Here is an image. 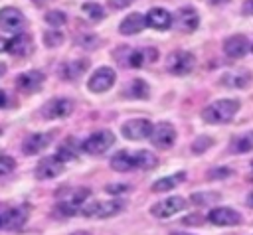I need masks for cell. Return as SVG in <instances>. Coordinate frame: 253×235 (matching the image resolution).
Wrapping results in <instances>:
<instances>
[{
  "label": "cell",
  "instance_id": "7c38bea8",
  "mask_svg": "<svg viewBox=\"0 0 253 235\" xmlns=\"http://www.w3.org/2000/svg\"><path fill=\"white\" fill-rule=\"evenodd\" d=\"M63 164L65 162H61L57 156H47V158L40 160L34 174H36L38 180H51V178H55L63 172Z\"/></svg>",
  "mask_w": 253,
  "mask_h": 235
},
{
  "label": "cell",
  "instance_id": "4316f807",
  "mask_svg": "<svg viewBox=\"0 0 253 235\" xmlns=\"http://www.w3.org/2000/svg\"><path fill=\"white\" fill-rule=\"evenodd\" d=\"M77 152H79V146H77L75 138H67V140L59 146V150H57V154H55V156H57L61 162H67V160L77 158Z\"/></svg>",
  "mask_w": 253,
  "mask_h": 235
},
{
  "label": "cell",
  "instance_id": "d4e9b609",
  "mask_svg": "<svg viewBox=\"0 0 253 235\" xmlns=\"http://www.w3.org/2000/svg\"><path fill=\"white\" fill-rule=\"evenodd\" d=\"M186 180V174L184 172H178V174H172V176H164L160 180H156L152 184V192H168L172 188H176L178 184H182Z\"/></svg>",
  "mask_w": 253,
  "mask_h": 235
},
{
  "label": "cell",
  "instance_id": "8fae6325",
  "mask_svg": "<svg viewBox=\"0 0 253 235\" xmlns=\"http://www.w3.org/2000/svg\"><path fill=\"white\" fill-rule=\"evenodd\" d=\"M121 130H123V136L128 138V140H142V138L150 136L152 124L146 118H130V120H126L123 124Z\"/></svg>",
  "mask_w": 253,
  "mask_h": 235
},
{
  "label": "cell",
  "instance_id": "b9f144b4",
  "mask_svg": "<svg viewBox=\"0 0 253 235\" xmlns=\"http://www.w3.org/2000/svg\"><path fill=\"white\" fill-rule=\"evenodd\" d=\"M0 51H8V39H4L0 36Z\"/></svg>",
  "mask_w": 253,
  "mask_h": 235
},
{
  "label": "cell",
  "instance_id": "6da1fadb",
  "mask_svg": "<svg viewBox=\"0 0 253 235\" xmlns=\"http://www.w3.org/2000/svg\"><path fill=\"white\" fill-rule=\"evenodd\" d=\"M239 111V103L235 99H219L210 103L202 111V118L210 124H219V122H229L233 115Z\"/></svg>",
  "mask_w": 253,
  "mask_h": 235
},
{
  "label": "cell",
  "instance_id": "30bf717a",
  "mask_svg": "<svg viewBox=\"0 0 253 235\" xmlns=\"http://www.w3.org/2000/svg\"><path fill=\"white\" fill-rule=\"evenodd\" d=\"M71 111H73V103H71L69 99L59 97V99L47 101V103L42 107L40 113H42L43 118H65V117L71 115Z\"/></svg>",
  "mask_w": 253,
  "mask_h": 235
},
{
  "label": "cell",
  "instance_id": "2e32d148",
  "mask_svg": "<svg viewBox=\"0 0 253 235\" xmlns=\"http://www.w3.org/2000/svg\"><path fill=\"white\" fill-rule=\"evenodd\" d=\"M144 22H146V26H150L152 30L164 32V30H168V28L172 26V14H170L168 10H164V8H152V10L146 14Z\"/></svg>",
  "mask_w": 253,
  "mask_h": 235
},
{
  "label": "cell",
  "instance_id": "7402d4cb",
  "mask_svg": "<svg viewBox=\"0 0 253 235\" xmlns=\"http://www.w3.org/2000/svg\"><path fill=\"white\" fill-rule=\"evenodd\" d=\"M146 26V22H144V18L140 16V14H128L123 22H121V26H119V32L123 34V36H132V34H138L142 28Z\"/></svg>",
  "mask_w": 253,
  "mask_h": 235
},
{
  "label": "cell",
  "instance_id": "f35d334b",
  "mask_svg": "<svg viewBox=\"0 0 253 235\" xmlns=\"http://www.w3.org/2000/svg\"><path fill=\"white\" fill-rule=\"evenodd\" d=\"M241 12L245 16H253V0H245L243 6H241Z\"/></svg>",
  "mask_w": 253,
  "mask_h": 235
},
{
  "label": "cell",
  "instance_id": "c3c4849f",
  "mask_svg": "<svg viewBox=\"0 0 253 235\" xmlns=\"http://www.w3.org/2000/svg\"><path fill=\"white\" fill-rule=\"evenodd\" d=\"M170 235H192V233H184V231H172Z\"/></svg>",
  "mask_w": 253,
  "mask_h": 235
},
{
  "label": "cell",
  "instance_id": "7a4b0ae2",
  "mask_svg": "<svg viewBox=\"0 0 253 235\" xmlns=\"http://www.w3.org/2000/svg\"><path fill=\"white\" fill-rule=\"evenodd\" d=\"M125 207H126V201H125V199H121V197H111V199L95 201V203L83 207V215H87V217H111V215L121 213Z\"/></svg>",
  "mask_w": 253,
  "mask_h": 235
},
{
  "label": "cell",
  "instance_id": "ac0fdd59",
  "mask_svg": "<svg viewBox=\"0 0 253 235\" xmlns=\"http://www.w3.org/2000/svg\"><path fill=\"white\" fill-rule=\"evenodd\" d=\"M251 81V73L245 69H237V71H227L225 75H221V83L229 89H243L247 87Z\"/></svg>",
  "mask_w": 253,
  "mask_h": 235
},
{
  "label": "cell",
  "instance_id": "8992f818",
  "mask_svg": "<svg viewBox=\"0 0 253 235\" xmlns=\"http://www.w3.org/2000/svg\"><path fill=\"white\" fill-rule=\"evenodd\" d=\"M186 207V199L182 196H174V197H164L160 201H156L152 207H150V213L154 217H160V219H166V217H172L174 213L182 211Z\"/></svg>",
  "mask_w": 253,
  "mask_h": 235
},
{
  "label": "cell",
  "instance_id": "cb8c5ba5",
  "mask_svg": "<svg viewBox=\"0 0 253 235\" xmlns=\"http://www.w3.org/2000/svg\"><path fill=\"white\" fill-rule=\"evenodd\" d=\"M111 168L117 172H128L134 170V152H126L121 150L111 158Z\"/></svg>",
  "mask_w": 253,
  "mask_h": 235
},
{
  "label": "cell",
  "instance_id": "681fc988",
  "mask_svg": "<svg viewBox=\"0 0 253 235\" xmlns=\"http://www.w3.org/2000/svg\"><path fill=\"white\" fill-rule=\"evenodd\" d=\"M0 227H2V217H0Z\"/></svg>",
  "mask_w": 253,
  "mask_h": 235
},
{
  "label": "cell",
  "instance_id": "ab89813d",
  "mask_svg": "<svg viewBox=\"0 0 253 235\" xmlns=\"http://www.w3.org/2000/svg\"><path fill=\"white\" fill-rule=\"evenodd\" d=\"M144 55H146V61H154L156 59V49H144Z\"/></svg>",
  "mask_w": 253,
  "mask_h": 235
},
{
  "label": "cell",
  "instance_id": "44dd1931",
  "mask_svg": "<svg viewBox=\"0 0 253 235\" xmlns=\"http://www.w3.org/2000/svg\"><path fill=\"white\" fill-rule=\"evenodd\" d=\"M87 65H89L87 59H75V61L63 63V65L59 67V75H61L63 79H67V81H73V79H77V77L83 75V71L87 69Z\"/></svg>",
  "mask_w": 253,
  "mask_h": 235
},
{
  "label": "cell",
  "instance_id": "f907efd6",
  "mask_svg": "<svg viewBox=\"0 0 253 235\" xmlns=\"http://www.w3.org/2000/svg\"><path fill=\"white\" fill-rule=\"evenodd\" d=\"M251 168H253V160H251Z\"/></svg>",
  "mask_w": 253,
  "mask_h": 235
},
{
  "label": "cell",
  "instance_id": "d6a6232c",
  "mask_svg": "<svg viewBox=\"0 0 253 235\" xmlns=\"http://www.w3.org/2000/svg\"><path fill=\"white\" fill-rule=\"evenodd\" d=\"M14 168H16V160H14L12 156L0 154V176H6V174H10Z\"/></svg>",
  "mask_w": 253,
  "mask_h": 235
},
{
  "label": "cell",
  "instance_id": "f6af8a7d",
  "mask_svg": "<svg viewBox=\"0 0 253 235\" xmlns=\"http://www.w3.org/2000/svg\"><path fill=\"white\" fill-rule=\"evenodd\" d=\"M247 205H249V207H253V192L247 196Z\"/></svg>",
  "mask_w": 253,
  "mask_h": 235
},
{
  "label": "cell",
  "instance_id": "9c48e42d",
  "mask_svg": "<svg viewBox=\"0 0 253 235\" xmlns=\"http://www.w3.org/2000/svg\"><path fill=\"white\" fill-rule=\"evenodd\" d=\"M172 24H176V28L180 32L190 34V32H194L198 28L200 16L192 6H184V8H178V12L172 16Z\"/></svg>",
  "mask_w": 253,
  "mask_h": 235
},
{
  "label": "cell",
  "instance_id": "7dc6e473",
  "mask_svg": "<svg viewBox=\"0 0 253 235\" xmlns=\"http://www.w3.org/2000/svg\"><path fill=\"white\" fill-rule=\"evenodd\" d=\"M71 235H91L89 231H75V233H71Z\"/></svg>",
  "mask_w": 253,
  "mask_h": 235
},
{
  "label": "cell",
  "instance_id": "603a6c76",
  "mask_svg": "<svg viewBox=\"0 0 253 235\" xmlns=\"http://www.w3.org/2000/svg\"><path fill=\"white\" fill-rule=\"evenodd\" d=\"M253 150V132H241L231 138L229 142V152L231 154H245Z\"/></svg>",
  "mask_w": 253,
  "mask_h": 235
},
{
  "label": "cell",
  "instance_id": "f546056e",
  "mask_svg": "<svg viewBox=\"0 0 253 235\" xmlns=\"http://www.w3.org/2000/svg\"><path fill=\"white\" fill-rule=\"evenodd\" d=\"M81 8H83L85 16H89L91 20H103V18H105V10H103V6H101V4L87 2V4H83Z\"/></svg>",
  "mask_w": 253,
  "mask_h": 235
},
{
  "label": "cell",
  "instance_id": "f5cc1de1",
  "mask_svg": "<svg viewBox=\"0 0 253 235\" xmlns=\"http://www.w3.org/2000/svg\"><path fill=\"white\" fill-rule=\"evenodd\" d=\"M251 49H253V47H251Z\"/></svg>",
  "mask_w": 253,
  "mask_h": 235
},
{
  "label": "cell",
  "instance_id": "277c9868",
  "mask_svg": "<svg viewBox=\"0 0 253 235\" xmlns=\"http://www.w3.org/2000/svg\"><path fill=\"white\" fill-rule=\"evenodd\" d=\"M115 144V134L111 130H97L93 132L85 142H83V150L87 154H103L107 152L111 146Z\"/></svg>",
  "mask_w": 253,
  "mask_h": 235
},
{
  "label": "cell",
  "instance_id": "d590c367",
  "mask_svg": "<svg viewBox=\"0 0 253 235\" xmlns=\"http://www.w3.org/2000/svg\"><path fill=\"white\" fill-rule=\"evenodd\" d=\"M144 61H146L144 51H132V55L128 57V63H130L132 67H138V65H142Z\"/></svg>",
  "mask_w": 253,
  "mask_h": 235
},
{
  "label": "cell",
  "instance_id": "484cf974",
  "mask_svg": "<svg viewBox=\"0 0 253 235\" xmlns=\"http://www.w3.org/2000/svg\"><path fill=\"white\" fill-rule=\"evenodd\" d=\"M158 164V158L150 150H136L134 152V168L140 170H152Z\"/></svg>",
  "mask_w": 253,
  "mask_h": 235
},
{
  "label": "cell",
  "instance_id": "d6986e66",
  "mask_svg": "<svg viewBox=\"0 0 253 235\" xmlns=\"http://www.w3.org/2000/svg\"><path fill=\"white\" fill-rule=\"evenodd\" d=\"M28 219V209L26 207H14L2 215V227L4 229H20Z\"/></svg>",
  "mask_w": 253,
  "mask_h": 235
},
{
  "label": "cell",
  "instance_id": "4fadbf2b",
  "mask_svg": "<svg viewBox=\"0 0 253 235\" xmlns=\"http://www.w3.org/2000/svg\"><path fill=\"white\" fill-rule=\"evenodd\" d=\"M43 79H45V75H43L42 71L30 69V71H24L22 75L16 77V85H18V89L24 91V93H36V91H40Z\"/></svg>",
  "mask_w": 253,
  "mask_h": 235
},
{
  "label": "cell",
  "instance_id": "bcb514c9",
  "mask_svg": "<svg viewBox=\"0 0 253 235\" xmlns=\"http://www.w3.org/2000/svg\"><path fill=\"white\" fill-rule=\"evenodd\" d=\"M4 73H6V65H4V63H2V61H0V77H2V75H4Z\"/></svg>",
  "mask_w": 253,
  "mask_h": 235
},
{
  "label": "cell",
  "instance_id": "60d3db41",
  "mask_svg": "<svg viewBox=\"0 0 253 235\" xmlns=\"http://www.w3.org/2000/svg\"><path fill=\"white\" fill-rule=\"evenodd\" d=\"M4 107H8V95L0 89V109H4Z\"/></svg>",
  "mask_w": 253,
  "mask_h": 235
},
{
  "label": "cell",
  "instance_id": "836d02e7",
  "mask_svg": "<svg viewBox=\"0 0 253 235\" xmlns=\"http://www.w3.org/2000/svg\"><path fill=\"white\" fill-rule=\"evenodd\" d=\"M211 144H213V140H211L210 136H200V138L192 144V150H194L196 154H202V152H204V150H208Z\"/></svg>",
  "mask_w": 253,
  "mask_h": 235
},
{
  "label": "cell",
  "instance_id": "ffe728a7",
  "mask_svg": "<svg viewBox=\"0 0 253 235\" xmlns=\"http://www.w3.org/2000/svg\"><path fill=\"white\" fill-rule=\"evenodd\" d=\"M32 38L30 36H26V34H18L16 38H12V39H8V51L12 53V55H18V57H24V55H28L30 51H32Z\"/></svg>",
  "mask_w": 253,
  "mask_h": 235
},
{
  "label": "cell",
  "instance_id": "ba28073f",
  "mask_svg": "<svg viewBox=\"0 0 253 235\" xmlns=\"http://www.w3.org/2000/svg\"><path fill=\"white\" fill-rule=\"evenodd\" d=\"M24 24H26V18L24 14L14 8V6H6L0 10V28L4 32H12V34H18L24 30Z\"/></svg>",
  "mask_w": 253,
  "mask_h": 235
},
{
  "label": "cell",
  "instance_id": "4dcf8cb0",
  "mask_svg": "<svg viewBox=\"0 0 253 235\" xmlns=\"http://www.w3.org/2000/svg\"><path fill=\"white\" fill-rule=\"evenodd\" d=\"M45 22H47L51 28H59V26H63V24L67 22V16H65L63 12H59V10H49V12L45 14Z\"/></svg>",
  "mask_w": 253,
  "mask_h": 235
},
{
  "label": "cell",
  "instance_id": "74e56055",
  "mask_svg": "<svg viewBox=\"0 0 253 235\" xmlns=\"http://www.w3.org/2000/svg\"><path fill=\"white\" fill-rule=\"evenodd\" d=\"M202 221H204L202 215H186V217L182 219L184 225H198V223H202Z\"/></svg>",
  "mask_w": 253,
  "mask_h": 235
},
{
  "label": "cell",
  "instance_id": "5b68a950",
  "mask_svg": "<svg viewBox=\"0 0 253 235\" xmlns=\"http://www.w3.org/2000/svg\"><path fill=\"white\" fill-rule=\"evenodd\" d=\"M148 138H150L154 148L166 150V148H170L176 142V130H174V126L170 122H158V124L152 126Z\"/></svg>",
  "mask_w": 253,
  "mask_h": 235
},
{
  "label": "cell",
  "instance_id": "5bb4252c",
  "mask_svg": "<svg viewBox=\"0 0 253 235\" xmlns=\"http://www.w3.org/2000/svg\"><path fill=\"white\" fill-rule=\"evenodd\" d=\"M53 134L51 132H34V134H28L22 142V152L32 156V154H38L40 150H43L49 142H51Z\"/></svg>",
  "mask_w": 253,
  "mask_h": 235
},
{
  "label": "cell",
  "instance_id": "8d00e7d4",
  "mask_svg": "<svg viewBox=\"0 0 253 235\" xmlns=\"http://www.w3.org/2000/svg\"><path fill=\"white\" fill-rule=\"evenodd\" d=\"M134 0H109V6L113 8V10H123V8H126V6H130Z\"/></svg>",
  "mask_w": 253,
  "mask_h": 235
},
{
  "label": "cell",
  "instance_id": "e0dca14e",
  "mask_svg": "<svg viewBox=\"0 0 253 235\" xmlns=\"http://www.w3.org/2000/svg\"><path fill=\"white\" fill-rule=\"evenodd\" d=\"M249 49V41L243 34H237V36H229L225 41H223V51L225 55L229 57H243Z\"/></svg>",
  "mask_w": 253,
  "mask_h": 235
},
{
  "label": "cell",
  "instance_id": "e575fe53",
  "mask_svg": "<svg viewBox=\"0 0 253 235\" xmlns=\"http://www.w3.org/2000/svg\"><path fill=\"white\" fill-rule=\"evenodd\" d=\"M128 190H130V186H128V184H109V186H105V192H109V194H113V196L126 194Z\"/></svg>",
  "mask_w": 253,
  "mask_h": 235
},
{
  "label": "cell",
  "instance_id": "ee69618b",
  "mask_svg": "<svg viewBox=\"0 0 253 235\" xmlns=\"http://www.w3.org/2000/svg\"><path fill=\"white\" fill-rule=\"evenodd\" d=\"M210 2H211L213 6H219V4H227L229 0H210Z\"/></svg>",
  "mask_w": 253,
  "mask_h": 235
},
{
  "label": "cell",
  "instance_id": "7bdbcfd3",
  "mask_svg": "<svg viewBox=\"0 0 253 235\" xmlns=\"http://www.w3.org/2000/svg\"><path fill=\"white\" fill-rule=\"evenodd\" d=\"M229 174V170H215V172H211V176H227Z\"/></svg>",
  "mask_w": 253,
  "mask_h": 235
},
{
  "label": "cell",
  "instance_id": "f1b7e54d",
  "mask_svg": "<svg viewBox=\"0 0 253 235\" xmlns=\"http://www.w3.org/2000/svg\"><path fill=\"white\" fill-rule=\"evenodd\" d=\"M219 197H221L219 192H196L190 196L192 203H196V205H211V203L219 201Z\"/></svg>",
  "mask_w": 253,
  "mask_h": 235
},
{
  "label": "cell",
  "instance_id": "83f0119b",
  "mask_svg": "<svg viewBox=\"0 0 253 235\" xmlns=\"http://www.w3.org/2000/svg\"><path fill=\"white\" fill-rule=\"evenodd\" d=\"M128 97H134V99H146L150 95V89H148V83L142 81V79H134L128 87V91L125 93Z\"/></svg>",
  "mask_w": 253,
  "mask_h": 235
},
{
  "label": "cell",
  "instance_id": "52a82bcc",
  "mask_svg": "<svg viewBox=\"0 0 253 235\" xmlns=\"http://www.w3.org/2000/svg\"><path fill=\"white\" fill-rule=\"evenodd\" d=\"M117 81V73L111 69V67H99L95 69V73L89 77V83L87 87L93 91V93H105L107 89H111Z\"/></svg>",
  "mask_w": 253,
  "mask_h": 235
},
{
  "label": "cell",
  "instance_id": "9a60e30c",
  "mask_svg": "<svg viewBox=\"0 0 253 235\" xmlns=\"http://www.w3.org/2000/svg\"><path fill=\"white\" fill-rule=\"evenodd\" d=\"M208 221H211L213 225H223V227H227V225H237V223H241V215H239L235 209H231V207H215V209H211V211L208 213Z\"/></svg>",
  "mask_w": 253,
  "mask_h": 235
},
{
  "label": "cell",
  "instance_id": "3957f363",
  "mask_svg": "<svg viewBox=\"0 0 253 235\" xmlns=\"http://www.w3.org/2000/svg\"><path fill=\"white\" fill-rule=\"evenodd\" d=\"M196 67V57L190 51H174L166 59V69L172 75H188Z\"/></svg>",
  "mask_w": 253,
  "mask_h": 235
},
{
  "label": "cell",
  "instance_id": "816d5d0a",
  "mask_svg": "<svg viewBox=\"0 0 253 235\" xmlns=\"http://www.w3.org/2000/svg\"><path fill=\"white\" fill-rule=\"evenodd\" d=\"M0 134H2V128H0Z\"/></svg>",
  "mask_w": 253,
  "mask_h": 235
},
{
  "label": "cell",
  "instance_id": "1f68e13d",
  "mask_svg": "<svg viewBox=\"0 0 253 235\" xmlns=\"http://www.w3.org/2000/svg\"><path fill=\"white\" fill-rule=\"evenodd\" d=\"M43 43L47 47H57V45L63 43V34L57 32V30H49V32L43 34Z\"/></svg>",
  "mask_w": 253,
  "mask_h": 235
}]
</instances>
